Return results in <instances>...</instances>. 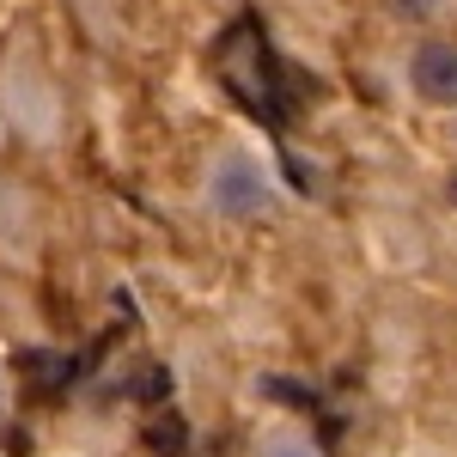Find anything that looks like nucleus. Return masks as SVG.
I'll list each match as a JSON object with an SVG mask.
<instances>
[{
    "mask_svg": "<svg viewBox=\"0 0 457 457\" xmlns=\"http://www.w3.org/2000/svg\"><path fill=\"white\" fill-rule=\"evenodd\" d=\"M208 208L226 213V220L262 213L269 208V177H262V165L245 159V153H220L213 171H208Z\"/></svg>",
    "mask_w": 457,
    "mask_h": 457,
    "instance_id": "f257e3e1",
    "label": "nucleus"
},
{
    "mask_svg": "<svg viewBox=\"0 0 457 457\" xmlns=\"http://www.w3.org/2000/svg\"><path fill=\"white\" fill-rule=\"evenodd\" d=\"M409 92L433 110H457V43L452 37H421L409 49Z\"/></svg>",
    "mask_w": 457,
    "mask_h": 457,
    "instance_id": "f03ea898",
    "label": "nucleus"
},
{
    "mask_svg": "<svg viewBox=\"0 0 457 457\" xmlns=\"http://www.w3.org/2000/svg\"><path fill=\"white\" fill-rule=\"evenodd\" d=\"M256 457H323V452H317V439H305V433H269L256 445Z\"/></svg>",
    "mask_w": 457,
    "mask_h": 457,
    "instance_id": "7ed1b4c3",
    "label": "nucleus"
}]
</instances>
